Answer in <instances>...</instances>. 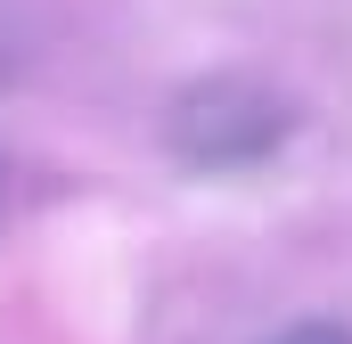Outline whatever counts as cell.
<instances>
[{"mask_svg":"<svg viewBox=\"0 0 352 344\" xmlns=\"http://www.w3.org/2000/svg\"><path fill=\"white\" fill-rule=\"evenodd\" d=\"M287 131H295L287 98L263 83H238V74L188 83L164 107V156L180 172H254L263 156L287 148Z\"/></svg>","mask_w":352,"mask_h":344,"instance_id":"obj_1","label":"cell"},{"mask_svg":"<svg viewBox=\"0 0 352 344\" xmlns=\"http://www.w3.org/2000/svg\"><path fill=\"white\" fill-rule=\"evenodd\" d=\"M263 344H352L344 320H287V328H270Z\"/></svg>","mask_w":352,"mask_h":344,"instance_id":"obj_2","label":"cell"}]
</instances>
